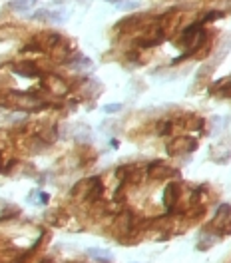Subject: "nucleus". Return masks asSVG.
Listing matches in <instances>:
<instances>
[{
  "instance_id": "nucleus-16",
  "label": "nucleus",
  "mask_w": 231,
  "mask_h": 263,
  "mask_svg": "<svg viewBox=\"0 0 231 263\" xmlns=\"http://www.w3.org/2000/svg\"><path fill=\"white\" fill-rule=\"evenodd\" d=\"M104 2H112V4H118V2H122V0H104Z\"/></svg>"
},
{
  "instance_id": "nucleus-15",
  "label": "nucleus",
  "mask_w": 231,
  "mask_h": 263,
  "mask_svg": "<svg viewBox=\"0 0 231 263\" xmlns=\"http://www.w3.org/2000/svg\"><path fill=\"white\" fill-rule=\"evenodd\" d=\"M120 8L122 10H136V8H139V2H124V4H120Z\"/></svg>"
},
{
  "instance_id": "nucleus-5",
  "label": "nucleus",
  "mask_w": 231,
  "mask_h": 263,
  "mask_svg": "<svg viewBox=\"0 0 231 263\" xmlns=\"http://www.w3.org/2000/svg\"><path fill=\"white\" fill-rule=\"evenodd\" d=\"M148 175L154 180H163V178H167V175H178V171L167 167L163 162H152L150 167H148Z\"/></svg>"
},
{
  "instance_id": "nucleus-6",
  "label": "nucleus",
  "mask_w": 231,
  "mask_h": 263,
  "mask_svg": "<svg viewBox=\"0 0 231 263\" xmlns=\"http://www.w3.org/2000/svg\"><path fill=\"white\" fill-rule=\"evenodd\" d=\"M180 191H182V188H180L178 182L167 184V188H165V195H163V201H165L167 212H173V208H176V203H178V199H180Z\"/></svg>"
},
{
  "instance_id": "nucleus-8",
  "label": "nucleus",
  "mask_w": 231,
  "mask_h": 263,
  "mask_svg": "<svg viewBox=\"0 0 231 263\" xmlns=\"http://www.w3.org/2000/svg\"><path fill=\"white\" fill-rule=\"evenodd\" d=\"M46 88L52 94H56V96H64L68 92V84L62 78H56V76H50L46 80Z\"/></svg>"
},
{
  "instance_id": "nucleus-2",
  "label": "nucleus",
  "mask_w": 231,
  "mask_h": 263,
  "mask_svg": "<svg viewBox=\"0 0 231 263\" xmlns=\"http://www.w3.org/2000/svg\"><path fill=\"white\" fill-rule=\"evenodd\" d=\"M4 106L16 108V110H24V112H32V110H40L44 106L42 98L32 96V94H22V92H8L2 100Z\"/></svg>"
},
{
  "instance_id": "nucleus-12",
  "label": "nucleus",
  "mask_w": 231,
  "mask_h": 263,
  "mask_svg": "<svg viewBox=\"0 0 231 263\" xmlns=\"http://www.w3.org/2000/svg\"><path fill=\"white\" fill-rule=\"evenodd\" d=\"M169 132H171V122H162V124L158 126V134H160V136L169 134Z\"/></svg>"
},
{
  "instance_id": "nucleus-7",
  "label": "nucleus",
  "mask_w": 231,
  "mask_h": 263,
  "mask_svg": "<svg viewBox=\"0 0 231 263\" xmlns=\"http://www.w3.org/2000/svg\"><path fill=\"white\" fill-rule=\"evenodd\" d=\"M12 70L18 74V76H24V78H38L40 76V68L34 64V62H22V64H14Z\"/></svg>"
},
{
  "instance_id": "nucleus-3",
  "label": "nucleus",
  "mask_w": 231,
  "mask_h": 263,
  "mask_svg": "<svg viewBox=\"0 0 231 263\" xmlns=\"http://www.w3.org/2000/svg\"><path fill=\"white\" fill-rule=\"evenodd\" d=\"M102 193H104V184H102L100 178H88V180L76 184L74 190H72V195H74V197L80 195L82 199L90 201V203L98 201V199L102 197Z\"/></svg>"
},
{
  "instance_id": "nucleus-11",
  "label": "nucleus",
  "mask_w": 231,
  "mask_h": 263,
  "mask_svg": "<svg viewBox=\"0 0 231 263\" xmlns=\"http://www.w3.org/2000/svg\"><path fill=\"white\" fill-rule=\"evenodd\" d=\"M86 255L92 257L98 263H108L112 259V253L108 249H88V251H86Z\"/></svg>"
},
{
  "instance_id": "nucleus-4",
  "label": "nucleus",
  "mask_w": 231,
  "mask_h": 263,
  "mask_svg": "<svg viewBox=\"0 0 231 263\" xmlns=\"http://www.w3.org/2000/svg\"><path fill=\"white\" fill-rule=\"evenodd\" d=\"M197 148V140L193 138H178L169 143L167 148V154L169 156H180V154H185V152H193Z\"/></svg>"
},
{
  "instance_id": "nucleus-9",
  "label": "nucleus",
  "mask_w": 231,
  "mask_h": 263,
  "mask_svg": "<svg viewBox=\"0 0 231 263\" xmlns=\"http://www.w3.org/2000/svg\"><path fill=\"white\" fill-rule=\"evenodd\" d=\"M229 217H231V206H227V203H223V206H219V210L213 214V225L215 227H223V225H229Z\"/></svg>"
},
{
  "instance_id": "nucleus-13",
  "label": "nucleus",
  "mask_w": 231,
  "mask_h": 263,
  "mask_svg": "<svg viewBox=\"0 0 231 263\" xmlns=\"http://www.w3.org/2000/svg\"><path fill=\"white\" fill-rule=\"evenodd\" d=\"M120 110H122V104H108V106H104V112H108V114L120 112Z\"/></svg>"
},
{
  "instance_id": "nucleus-14",
  "label": "nucleus",
  "mask_w": 231,
  "mask_h": 263,
  "mask_svg": "<svg viewBox=\"0 0 231 263\" xmlns=\"http://www.w3.org/2000/svg\"><path fill=\"white\" fill-rule=\"evenodd\" d=\"M223 16V12H209V14H206V18H204V22H211V20H217V18H221Z\"/></svg>"
},
{
  "instance_id": "nucleus-1",
  "label": "nucleus",
  "mask_w": 231,
  "mask_h": 263,
  "mask_svg": "<svg viewBox=\"0 0 231 263\" xmlns=\"http://www.w3.org/2000/svg\"><path fill=\"white\" fill-rule=\"evenodd\" d=\"M204 42H206V30L201 28V24H191V26H187L185 30L182 32V38H180V46H184V48L187 50V54H184L182 58L191 56ZM182 58H178V60H182ZM178 60H176V62H178Z\"/></svg>"
},
{
  "instance_id": "nucleus-10",
  "label": "nucleus",
  "mask_w": 231,
  "mask_h": 263,
  "mask_svg": "<svg viewBox=\"0 0 231 263\" xmlns=\"http://www.w3.org/2000/svg\"><path fill=\"white\" fill-rule=\"evenodd\" d=\"M36 4H38V0H12L8 6H10L12 10H16V12H26V10L34 8Z\"/></svg>"
}]
</instances>
